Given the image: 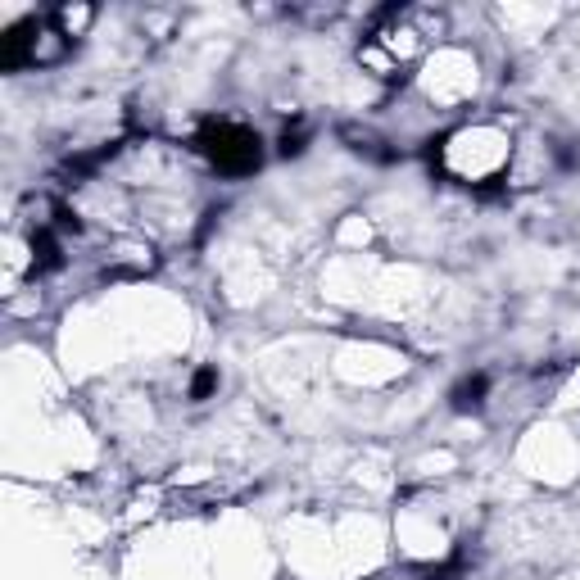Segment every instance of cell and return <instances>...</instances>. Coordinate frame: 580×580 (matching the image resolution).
Here are the masks:
<instances>
[{
    "label": "cell",
    "instance_id": "5b68a950",
    "mask_svg": "<svg viewBox=\"0 0 580 580\" xmlns=\"http://www.w3.org/2000/svg\"><path fill=\"white\" fill-rule=\"evenodd\" d=\"M300 150H304V132H290V127H286V132H281V154L290 159V154H300Z\"/></svg>",
    "mask_w": 580,
    "mask_h": 580
},
{
    "label": "cell",
    "instance_id": "7a4b0ae2",
    "mask_svg": "<svg viewBox=\"0 0 580 580\" xmlns=\"http://www.w3.org/2000/svg\"><path fill=\"white\" fill-rule=\"evenodd\" d=\"M485 395H490V376H485V372H471V376H463V381L449 390V404H454L459 413H476V408L485 404Z\"/></svg>",
    "mask_w": 580,
    "mask_h": 580
},
{
    "label": "cell",
    "instance_id": "277c9868",
    "mask_svg": "<svg viewBox=\"0 0 580 580\" xmlns=\"http://www.w3.org/2000/svg\"><path fill=\"white\" fill-rule=\"evenodd\" d=\"M218 390V367H200L195 376H191V399L200 404V399H209Z\"/></svg>",
    "mask_w": 580,
    "mask_h": 580
},
{
    "label": "cell",
    "instance_id": "3957f363",
    "mask_svg": "<svg viewBox=\"0 0 580 580\" xmlns=\"http://www.w3.org/2000/svg\"><path fill=\"white\" fill-rule=\"evenodd\" d=\"M32 268H37V272L59 268V245H55V232H50V227H37V232H32Z\"/></svg>",
    "mask_w": 580,
    "mask_h": 580
},
{
    "label": "cell",
    "instance_id": "6da1fadb",
    "mask_svg": "<svg viewBox=\"0 0 580 580\" xmlns=\"http://www.w3.org/2000/svg\"><path fill=\"white\" fill-rule=\"evenodd\" d=\"M195 145H200V154L218 168V173H254L258 163H263V150H258V136L249 132V127H240L232 118H209L205 127H200V136H195Z\"/></svg>",
    "mask_w": 580,
    "mask_h": 580
}]
</instances>
